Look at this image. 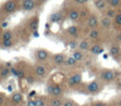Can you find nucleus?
<instances>
[{
	"label": "nucleus",
	"mask_w": 121,
	"mask_h": 106,
	"mask_svg": "<svg viewBox=\"0 0 121 106\" xmlns=\"http://www.w3.org/2000/svg\"><path fill=\"white\" fill-rule=\"evenodd\" d=\"M52 52L45 48H36L33 51V58L38 63H48L50 62Z\"/></svg>",
	"instance_id": "nucleus-1"
},
{
	"label": "nucleus",
	"mask_w": 121,
	"mask_h": 106,
	"mask_svg": "<svg viewBox=\"0 0 121 106\" xmlns=\"http://www.w3.org/2000/svg\"><path fill=\"white\" fill-rule=\"evenodd\" d=\"M22 0H6L1 7L2 14H11L16 12L18 9H21Z\"/></svg>",
	"instance_id": "nucleus-2"
},
{
	"label": "nucleus",
	"mask_w": 121,
	"mask_h": 106,
	"mask_svg": "<svg viewBox=\"0 0 121 106\" xmlns=\"http://www.w3.org/2000/svg\"><path fill=\"white\" fill-rule=\"evenodd\" d=\"M72 1V0H71ZM64 11L66 12L67 14V18L76 23V22H78L80 20V13H79V8H78V6L76 5V3H74L73 1L69 4V7L68 6H65V8L63 9Z\"/></svg>",
	"instance_id": "nucleus-3"
},
{
	"label": "nucleus",
	"mask_w": 121,
	"mask_h": 106,
	"mask_svg": "<svg viewBox=\"0 0 121 106\" xmlns=\"http://www.w3.org/2000/svg\"><path fill=\"white\" fill-rule=\"evenodd\" d=\"M116 72L109 68H101L98 71V80L102 82H112L116 78Z\"/></svg>",
	"instance_id": "nucleus-4"
},
{
	"label": "nucleus",
	"mask_w": 121,
	"mask_h": 106,
	"mask_svg": "<svg viewBox=\"0 0 121 106\" xmlns=\"http://www.w3.org/2000/svg\"><path fill=\"white\" fill-rule=\"evenodd\" d=\"M66 17H67V14L64 11V9H58V10L50 13V15L48 17V23L50 25L62 24L65 21Z\"/></svg>",
	"instance_id": "nucleus-5"
},
{
	"label": "nucleus",
	"mask_w": 121,
	"mask_h": 106,
	"mask_svg": "<svg viewBox=\"0 0 121 106\" xmlns=\"http://www.w3.org/2000/svg\"><path fill=\"white\" fill-rule=\"evenodd\" d=\"M86 92L91 95H96L103 89V82L99 80H93L86 84Z\"/></svg>",
	"instance_id": "nucleus-6"
},
{
	"label": "nucleus",
	"mask_w": 121,
	"mask_h": 106,
	"mask_svg": "<svg viewBox=\"0 0 121 106\" xmlns=\"http://www.w3.org/2000/svg\"><path fill=\"white\" fill-rule=\"evenodd\" d=\"M46 64L35 62L32 65V70H33V72H34V74H35V76L37 78L43 79V78L47 77V75L49 73V68L46 66Z\"/></svg>",
	"instance_id": "nucleus-7"
},
{
	"label": "nucleus",
	"mask_w": 121,
	"mask_h": 106,
	"mask_svg": "<svg viewBox=\"0 0 121 106\" xmlns=\"http://www.w3.org/2000/svg\"><path fill=\"white\" fill-rule=\"evenodd\" d=\"M46 91L48 95L55 97H61L63 95V88L59 83H49L46 87Z\"/></svg>",
	"instance_id": "nucleus-8"
},
{
	"label": "nucleus",
	"mask_w": 121,
	"mask_h": 106,
	"mask_svg": "<svg viewBox=\"0 0 121 106\" xmlns=\"http://www.w3.org/2000/svg\"><path fill=\"white\" fill-rule=\"evenodd\" d=\"M67 58V55L65 53L60 52V53H53L50 59V64L54 67H60L63 65L65 60Z\"/></svg>",
	"instance_id": "nucleus-9"
},
{
	"label": "nucleus",
	"mask_w": 121,
	"mask_h": 106,
	"mask_svg": "<svg viewBox=\"0 0 121 106\" xmlns=\"http://www.w3.org/2000/svg\"><path fill=\"white\" fill-rule=\"evenodd\" d=\"M109 55L116 62H121V45L116 43H112L109 47Z\"/></svg>",
	"instance_id": "nucleus-10"
},
{
	"label": "nucleus",
	"mask_w": 121,
	"mask_h": 106,
	"mask_svg": "<svg viewBox=\"0 0 121 106\" xmlns=\"http://www.w3.org/2000/svg\"><path fill=\"white\" fill-rule=\"evenodd\" d=\"M39 25H40L39 15H33V16H31L30 18L27 19L26 26V29L30 32V34H33L34 32L38 31Z\"/></svg>",
	"instance_id": "nucleus-11"
},
{
	"label": "nucleus",
	"mask_w": 121,
	"mask_h": 106,
	"mask_svg": "<svg viewBox=\"0 0 121 106\" xmlns=\"http://www.w3.org/2000/svg\"><path fill=\"white\" fill-rule=\"evenodd\" d=\"M82 81V75L80 72H74L73 74H71L66 80V83L69 87H75L78 86L81 83Z\"/></svg>",
	"instance_id": "nucleus-12"
},
{
	"label": "nucleus",
	"mask_w": 121,
	"mask_h": 106,
	"mask_svg": "<svg viewBox=\"0 0 121 106\" xmlns=\"http://www.w3.org/2000/svg\"><path fill=\"white\" fill-rule=\"evenodd\" d=\"M85 23H86V26L89 28V30H91V29L98 27L99 23H100V19L98 18L97 14L95 12L92 11L91 14L89 15V17L87 18V20L85 21Z\"/></svg>",
	"instance_id": "nucleus-13"
},
{
	"label": "nucleus",
	"mask_w": 121,
	"mask_h": 106,
	"mask_svg": "<svg viewBox=\"0 0 121 106\" xmlns=\"http://www.w3.org/2000/svg\"><path fill=\"white\" fill-rule=\"evenodd\" d=\"M103 30H106L104 28H102L100 26L96 28H94V29H91L89 30L88 32V39L89 40H92V41H99L102 39V33H103Z\"/></svg>",
	"instance_id": "nucleus-14"
},
{
	"label": "nucleus",
	"mask_w": 121,
	"mask_h": 106,
	"mask_svg": "<svg viewBox=\"0 0 121 106\" xmlns=\"http://www.w3.org/2000/svg\"><path fill=\"white\" fill-rule=\"evenodd\" d=\"M37 8L35 0H22L21 9L25 12H32Z\"/></svg>",
	"instance_id": "nucleus-15"
},
{
	"label": "nucleus",
	"mask_w": 121,
	"mask_h": 106,
	"mask_svg": "<svg viewBox=\"0 0 121 106\" xmlns=\"http://www.w3.org/2000/svg\"><path fill=\"white\" fill-rule=\"evenodd\" d=\"M80 32L79 26L77 25H71L69 26L66 27L65 29V33L67 34V36H69V39H76L78 37Z\"/></svg>",
	"instance_id": "nucleus-16"
},
{
	"label": "nucleus",
	"mask_w": 121,
	"mask_h": 106,
	"mask_svg": "<svg viewBox=\"0 0 121 106\" xmlns=\"http://www.w3.org/2000/svg\"><path fill=\"white\" fill-rule=\"evenodd\" d=\"M11 75L10 72V67L8 66L5 62H2L0 65V79L1 80H5L6 79H8L9 76Z\"/></svg>",
	"instance_id": "nucleus-17"
},
{
	"label": "nucleus",
	"mask_w": 121,
	"mask_h": 106,
	"mask_svg": "<svg viewBox=\"0 0 121 106\" xmlns=\"http://www.w3.org/2000/svg\"><path fill=\"white\" fill-rule=\"evenodd\" d=\"M93 4L98 11H105L109 8V0H93Z\"/></svg>",
	"instance_id": "nucleus-18"
},
{
	"label": "nucleus",
	"mask_w": 121,
	"mask_h": 106,
	"mask_svg": "<svg viewBox=\"0 0 121 106\" xmlns=\"http://www.w3.org/2000/svg\"><path fill=\"white\" fill-rule=\"evenodd\" d=\"M86 54H87L86 52H83V51L79 50L78 48V49H75V50H73V51L71 52V55L73 56V58H74L77 62H83V61L86 60V57H87Z\"/></svg>",
	"instance_id": "nucleus-19"
},
{
	"label": "nucleus",
	"mask_w": 121,
	"mask_h": 106,
	"mask_svg": "<svg viewBox=\"0 0 121 106\" xmlns=\"http://www.w3.org/2000/svg\"><path fill=\"white\" fill-rule=\"evenodd\" d=\"M103 52H104V47L100 44H93L89 50V53L93 56H98Z\"/></svg>",
	"instance_id": "nucleus-20"
},
{
	"label": "nucleus",
	"mask_w": 121,
	"mask_h": 106,
	"mask_svg": "<svg viewBox=\"0 0 121 106\" xmlns=\"http://www.w3.org/2000/svg\"><path fill=\"white\" fill-rule=\"evenodd\" d=\"M112 25H113V21H112V19H110L109 17L103 15V16L100 18L99 26H100L102 28H104V29H106V30H107V29H110Z\"/></svg>",
	"instance_id": "nucleus-21"
},
{
	"label": "nucleus",
	"mask_w": 121,
	"mask_h": 106,
	"mask_svg": "<svg viewBox=\"0 0 121 106\" xmlns=\"http://www.w3.org/2000/svg\"><path fill=\"white\" fill-rule=\"evenodd\" d=\"M10 101L14 105H19L24 101V97L20 92H14L10 96Z\"/></svg>",
	"instance_id": "nucleus-22"
},
{
	"label": "nucleus",
	"mask_w": 121,
	"mask_h": 106,
	"mask_svg": "<svg viewBox=\"0 0 121 106\" xmlns=\"http://www.w3.org/2000/svg\"><path fill=\"white\" fill-rule=\"evenodd\" d=\"M92 10L86 6V5H82L81 8H79V13H80V20L86 21L87 18L89 17V15L91 14Z\"/></svg>",
	"instance_id": "nucleus-23"
},
{
	"label": "nucleus",
	"mask_w": 121,
	"mask_h": 106,
	"mask_svg": "<svg viewBox=\"0 0 121 106\" xmlns=\"http://www.w3.org/2000/svg\"><path fill=\"white\" fill-rule=\"evenodd\" d=\"M91 46H92V44H91V43L89 42V39H88V40H87V39H83V40H81V41L79 42V44H78V49L81 50V51H83V52H86V53L89 52Z\"/></svg>",
	"instance_id": "nucleus-24"
},
{
	"label": "nucleus",
	"mask_w": 121,
	"mask_h": 106,
	"mask_svg": "<svg viewBox=\"0 0 121 106\" xmlns=\"http://www.w3.org/2000/svg\"><path fill=\"white\" fill-rule=\"evenodd\" d=\"M78 64V62H77V61L73 58L72 55H69V56H67V58H66V60H65V62H64V63H63L62 66H63V67L74 68V67H76Z\"/></svg>",
	"instance_id": "nucleus-25"
},
{
	"label": "nucleus",
	"mask_w": 121,
	"mask_h": 106,
	"mask_svg": "<svg viewBox=\"0 0 121 106\" xmlns=\"http://www.w3.org/2000/svg\"><path fill=\"white\" fill-rule=\"evenodd\" d=\"M14 38L13 31L10 29H3L1 31V41H8V40H12Z\"/></svg>",
	"instance_id": "nucleus-26"
},
{
	"label": "nucleus",
	"mask_w": 121,
	"mask_h": 106,
	"mask_svg": "<svg viewBox=\"0 0 121 106\" xmlns=\"http://www.w3.org/2000/svg\"><path fill=\"white\" fill-rule=\"evenodd\" d=\"M64 100L61 97H52L48 100V106H63Z\"/></svg>",
	"instance_id": "nucleus-27"
},
{
	"label": "nucleus",
	"mask_w": 121,
	"mask_h": 106,
	"mask_svg": "<svg viewBox=\"0 0 121 106\" xmlns=\"http://www.w3.org/2000/svg\"><path fill=\"white\" fill-rule=\"evenodd\" d=\"M36 106H46L48 105V98L45 96H38L35 97Z\"/></svg>",
	"instance_id": "nucleus-28"
},
{
	"label": "nucleus",
	"mask_w": 121,
	"mask_h": 106,
	"mask_svg": "<svg viewBox=\"0 0 121 106\" xmlns=\"http://www.w3.org/2000/svg\"><path fill=\"white\" fill-rule=\"evenodd\" d=\"M117 11H118V9H113V8L109 7V8L104 11V15L107 16V17H109L110 19L113 20L114 17L116 16V14H117Z\"/></svg>",
	"instance_id": "nucleus-29"
},
{
	"label": "nucleus",
	"mask_w": 121,
	"mask_h": 106,
	"mask_svg": "<svg viewBox=\"0 0 121 106\" xmlns=\"http://www.w3.org/2000/svg\"><path fill=\"white\" fill-rule=\"evenodd\" d=\"M15 44L14 39L12 40H8V41H1V48L2 49H9L12 48Z\"/></svg>",
	"instance_id": "nucleus-30"
},
{
	"label": "nucleus",
	"mask_w": 121,
	"mask_h": 106,
	"mask_svg": "<svg viewBox=\"0 0 121 106\" xmlns=\"http://www.w3.org/2000/svg\"><path fill=\"white\" fill-rule=\"evenodd\" d=\"M66 44H67L66 45L73 51V50L78 48V44H79V42H78L76 39H69L68 42H67Z\"/></svg>",
	"instance_id": "nucleus-31"
},
{
	"label": "nucleus",
	"mask_w": 121,
	"mask_h": 106,
	"mask_svg": "<svg viewBox=\"0 0 121 106\" xmlns=\"http://www.w3.org/2000/svg\"><path fill=\"white\" fill-rule=\"evenodd\" d=\"M113 26L115 27H120L121 28V10L117 11L116 16L113 19Z\"/></svg>",
	"instance_id": "nucleus-32"
},
{
	"label": "nucleus",
	"mask_w": 121,
	"mask_h": 106,
	"mask_svg": "<svg viewBox=\"0 0 121 106\" xmlns=\"http://www.w3.org/2000/svg\"><path fill=\"white\" fill-rule=\"evenodd\" d=\"M36 79H37V77L35 76V74H34V72H33V70H32V73H29V74L27 75V77L26 78V82H27L28 84L32 85V84H34V83L36 82Z\"/></svg>",
	"instance_id": "nucleus-33"
},
{
	"label": "nucleus",
	"mask_w": 121,
	"mask_h": 106,
	"mask_svg": "<svg viewBox=\"0 0 121 106\" xmlns=\"http://www.w3.org/2000/svg\"><path fill=\"white\" fill-rule=\"evenodd\" d=\"M109 7L118 9L121 7V0H109Z\"/></svg>",
	"instance_id": "nucleus-34"
},
{
	"label": "nucleus",
	"mask_w": 121,
	"mask_h": 106,
	"mask_svg": "<svg viewBox=\"0 0 121 106\" xmlns=\"http://www.w3.org/2000/svg\"><path fill=\"white\" fill-rule=\"evenodd\" d=\"M63 106H77V103H76L74 100L68 98V99H65V100H64Z\"/></svg>",
	"instance_id": "nucleus-35"
},
{
	"label": "nucleus",
	"mask_w": 121,
	"mask_h": 106,
	"mask_svg": "<svg viewBox=\"0 0 121 106\" xmlns=\"http://www.w3.org/2000/svg\"><path fill=\"white\" fill-rule=\"evenodd\" d=\"M6 99H7V96H6V94L3 93V92H1V93H0V105H1V106H4Z\"/></svg>",
	"instance_id": "nucleus-36"
},
{
	"label": "nucleus",
	"mask_w": 121,
	"mask_h": 106,
	"mask_svg": "<svg viewBox=\"0 0 121 106\" xmlns=\"http://www.w3.org/2000/svg\"><path fill=\"white\" fill-rule=\"evenodd\" d=\"M10 72H11V75H12V76H14V77H16V78L18 77V70H17V67H16L15 64L10 67Z\"/></svg>",
	"instance_id": "nucleus-37"
},
{
	"label": "nucleus",
	"mask_w": 121,
	"mask_h": 106,
	"mask_svg": "<svg viewBox=\"0 0 121 106\" xmlns=\"http://www.w3.org/2000/svg\"><path fill=\"white\" fill-rule=\"evenodd\" d=\"M114 43H116V44H118L121 45V28L118 31V33L115 35V42Z\"/></svg>",
	"instance_id": "nucleus-38"
},
{
	"label": "nucleus",
	"mask_w": 121,
	"mask_h": 106,
	"mask_svg": "<svg viewBox=\"0 0 121 106\" xmlns=\"http://www.w3.org/2000/svg\"><path fill=\"white\" fill-rule=\"evenodd\" d=\"M26 106H36V100H35V98L29 97L28 100L26 101Z\"/></svg>",
	"instance_id": "nucleus-39"
},
{
	"label": "nucleus",
	"mask_w": 121,
	"mask_h": 106,
	"mask_svg": "<svg viewBox=\"0 0 121 106\" xmlns=\"http://www.w3.org/2000/svg\"><path fill=\"white\" fill-rule=\"evenodd\" d=\"M92 106H107V103L103 101H95V103H93Z\"/></svg>",
	"instance_id": "nucleus-40"
},
{
	"label": "nucleus",
	"mask_w": 121,
	"mask_h": 106,
	"mask_svg": "<svg viewBox=\"0 0 121 106\" xmlns=\"http://www.w3.org/2000/svg\"><path fill=\"white\" fill-rule=\"evenodd\" d=\"M74 3H76L77 5H85V3H86V1L85 0H72Z\"/></svg>",
	"instance_id": "nucleus-41"
},
{
	"label": "nucleus",
	"mask_w": 121,
	"mask_h": 106,
	"mask_svg": "<svg viewBox=\"0 0 121 106\" xmlns=\"http://www.w3.org/2000/svg\"><path fill=\"white\" fill-rule=\"evenodd\" d=\"M48 0H35V2H36V4H37V6L38 5H43L44 3H46Z\"/></svg>",
	"instance_id": "nucleus-42"
},
{
	"label": "nucleus",
	"mask_w": 121,
	"mask_h": 106,
	"mask_svg": "<svg viewBox=\"0 0 121 106\" xmlns=\"http://www.w3.org/2000/svg\"><path fill=\"white\" fill-rule=\"evenodd\" d=\"M117 106H121V98H119L117 100Z\"/></svg>",
	"instance_id": "nucleus-43"
},
{
	"label": "nucleus",
	"mask_w": 121,
	"mask_h": 106,
	"mask_svg": "<svg viewBox=\"0 0 121 106\" xmlns=\"http://www.w3.org/2000/svg\"><path fill=\"white\" fill-rule=\"evenodd\" d=\"M103 57H104V58H107V57H108V55H106V54H104V55H103Z\"/></svg>",
	"instance_id": "nucleus-44"
},
{
	"label": "nucleus",
	"mask_w": 121,
	"mask_h": 106,
	"mask_svg": "<svg viewBox=\"0 0 121 106\" xmlns=\"http://www.w3.org/2000/svg\"><path fill=\"white\" fill-rule=\"evenodd\" d=\"M85 1H86V2H88V1H89V0H85Z\"/></svg>",
	"instance_id": "nucleus-45"
}]
</instances>
